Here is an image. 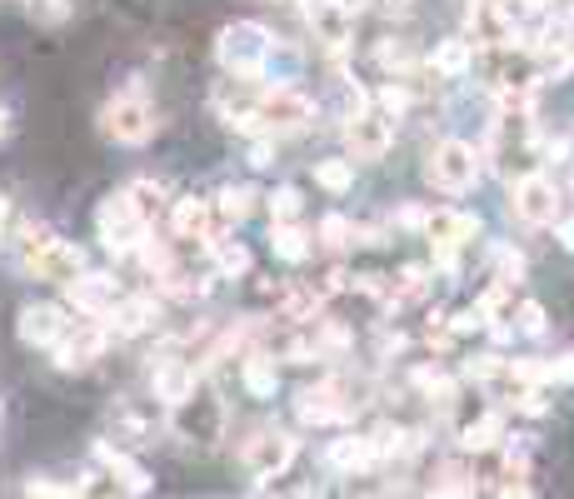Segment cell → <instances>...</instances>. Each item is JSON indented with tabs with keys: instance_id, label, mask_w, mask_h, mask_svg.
I'll return each instance as SVG.
<instances>
[{
	"instance_id": "43",
	"label": "cell",
	"mask_w": 574,
	"mask_h": 499,
	"mask_svg": "<svg viewBox=\"0 0 574 499\" xmlns=\"http://www.w3.org/2000/svg\"><path fill=\"white\" fill-rule=\"evenodd\" d=\"M520 330H525V335H544V310L534 300L520 304Z\"/></svg>"
},
{
	"instance_id": "10",
	"label": "cell",
	"mask_w": 574,
	"mask_h": 499,
	"mask_svg": "<svg viewBox=\"0 0 574 499\" xmlns=\"http://www.w3.org/2000/svg\"><path fill=\"white\" fill-rule=\"evenodd\" d=\"M509 206H515V215H520L525 225H550V220L560 215V190H554V180L544 170H530L515 180Z\"/></svg>"
},
{
	"instance_id": "39",
	"label": "cell",
	"mask_w": 574,
	"mask_h": 499,
	"mask_svg": "<svg viewBox=\"0 0 574 499\" xmlns=\"http://www.w3.org/2000/svg\"><path fill=\"white\" fill-rule=\"evenodd\" d=\"M76 499H120V489L110 485L106 475H86V479L76 485Z\"/></svg>"
},
{
	"instance_id": "1",
	"label": "cell",
	"mask_w": 574,
	"mask_h": 499,
	"mask_svg": "<svg viewBox=\"0 0 574 499\" xmlns=\"http://www.w3.org/2000/svg\"><path fill=\"white\" fill-rule=\"evenodd\" d=\"M271 31L261 21H230L216 35V60L225 66V76L235 80H265V60H271Z\"/></svg>"
},
{
	"instance_id": "13",
	"label": "cell",
	"mask_w": 574,
	"mask_h": 499,
	"mask_svg": "<svg viewBox=\"0 0 574 499\" xmlns=\"http://www.w3.org/2000/svg\"><path fill=\"white\" fill-rule=\"evenodd\" d=\"M290 459H295V440L285 430H261L245 445V469L255 479H265V485H271V479H280L285 469H290Z\"/></svg>"
},
{
	"instance_id": "34",
	"label": "cell",
	"mask_w": 574,
	"mask_h": 499,
	"mask_svg": "<svg viewBox=\"0 0 574 499\" xmlns=\"http://www.w3.org/2000/svg\"><path fill=\"white\" fill-rule=\"evenodd\" d=\"M300 190H290V185H280V190H275L271 196V220L275 225H295V215H300Z\"/></svg>"
},
{
	"instance_id": "2",
	"label": "cell",
	"mask_w": 574,
	"mask_h": 499,
	"mask_svg": "<svg viewBox=\"0 0 574 499\" xmlns=\"http://www.w3.org/2000/svg\"><path fill=\"white\" fill-rule=\"evenodd\" d=\"M155 125H161L155 106L145 96H135V90L115 96L106 110H100V131H106L110 141H120V145H145L155 135Z\"/></svg>"
},
{
	"instance_id": "26",
	"label": "cell",
	"mask_w": 574,
	"mask_h": 499,
	"mask_svg": "<svg viewBox=\"0 0 574 499\" xmlns=\"http://www.w3.org/2000/svg\"><path fill=\"white\" fill-rule=\"evenodd\" d=\"M250 210H255V190H250V185H225V190L216 196V220L220 225H240Z\"/></svg>"
},
{
	"instance_id": "20",
	"label": "cell",
	"mask_w": 574,
	"mask_h": 499,
	"mask_svg": "<svg viewBox=\"0 0 574 499\" xmlns=\"http://www.w3.org/2000/svg\"><path fill=\"white\" fill-rule=\"evenodd\" d=\"M170 230H175V240H216V206L200 200V196L175 200Z\"/></svg>"
},
{
	"instance_id": "14",
	"label": "cell",
	"mask_w": 574,
	"mask_h": 499,
	"mask_svg": "<svg viewBox=\"0 0 574 499\" xmlns=\"http://www.w3.org/2000/svg\"><path fill=\"white\" fill-rule=\"evenodd\" d=\"M395 141V120H385L379 110H365L345 125V145H350V165L355 160H379Z\"/></svg>"
},
{
	"instance_id": "36",
	"label": "cell",
	"mask_w": 574,
	"mask_h": 499,
	"mask_svg": "<svg viewBox=\"0 0 574 499\" xmlns=\"http://www.w3.org/2000/svg\"><path fill=\"white\" fill-rule=\"evenodd\" d=\"M320 240H325L330 250H345V245H355V225H350L345 215H325L320 220Z\"/></svg>"
},
{
	"instance_id": "27",
	"label": "cell",
	"mask_w": 574,
	"mask_h": 499,
	"mask_svg": "<svg viewBox=\"0 0 574 499\" xmlns=\"http://www.w3.org/2000/svg\"><path fill=\"white\" fill-rule=\"evenodd\" d=\"M110 424H115V434H125L131 445H155V424L145 420L135 404H115V410H110Z\"/></svg>"
},
{
	"instance_id": "28",
	"label": "cell",
	"mask_w": 574,
	"mask_h": 499,
	"mask_svg": "<svg viewBox=\"0 0 574 499\" xmlns=\"http://www.w3.org/2000/svg\"><path fill=\"white\" fill-rule=\"evenodd\" d=\"M271 250L280 255V260L300 265L305 255H310V235H305L300 225H275V230H271Z\"/></svg>"
},
{
	"instance_id": "51",
	"label": "cell",
	"mask_w": 574,
	"mask_h": 499,
	"mask_svg": "<svg viewBox=\"0 0 574 499\" xmlns=\"http://www.w3.org/2000/svg\"><path fill=\"white\" fill-rule=\"evenodd\" d=\"M15 131V120H11V110H0V141H5V135Z\"/></svg>"
},
{
	"instance_id": "4",
	"label": "cell",
	"mask_w": 574,
	"mask_h": 499,
	"mask_svg": "<svg viewBox=\"0 0 574 499\" xmlns=\"http://www.w3.org/2000/svg\"><path fill=\"white\" fill-rule=\"evenodd\" d=\"M96 235L106 250H115V255H125V250H135L145 235H151V225L141 220V210L131 206V196L120 190V196H106L96 210Z\"/></svg>"
},
{
	"instance_id": "44",
	"label": "cell",
	"mask_w": 574,
	"mask_h": 499,
	"mask_svg": "<svg viewBox=\"0 0 574 499\" xmlns=\"http://www.w3.org/2000/svg\"><path fill=\"white\" fill-rule=\"evenodd\" d=\"M515 410H520V414H534V420H540V414L550 410V400H544L540 390H520V400H515Z\"/></svg>"
},
{
	"instance_id": "3",
	"label": "cell",
	"mask_w": 574,
	"mask_h": 499,
	"mask_svg": "<svg viewBox=\"0 0 574 499\" xmlns=\"http://www.w3.org/2000/svg\"><path fill=\"white\" fill-rule=\"evenodd\" d=\"M360 410V390L345 380H320V385H305L295 395V414L305 424H340Z\"/></svg>"
},
{
	"instance_id": "21",
	"label": "cell",
	"mask_w": 574,
	"mask_h": 499,
	"mask_svg": "<svg viewBox=\"0 0 574 499\" xmlns=\"http://www.w3.org/2000/svg\"><path fill=\"white\" fill-rule=\"evenodd\" d=\"M110 335H120V340H131V335H141V330H151L155 320H161V304L151 300V295H131V300H120L115 310H110Z\"/></svg>"
},
{
	"instance_id": "42",
	"label": "cell",
	"mask_w": 574,
	"mask_h": 499,
	"mask_svg": "<svg viewBox=\"0 0 574 499\" xmlns=\"http://www.w3.org/2000/svg\"><path fill=\"white\" fill-rule=\"evenodd\" d=\"M520 275H525V255H520V250H499V280L515 285Z\"/></svg>"
},
{
	"instance_id": "41",
	"label": "cell",
	"mask_w": 574,
	"mask_h": 499,
	"mask_svg": "<svg viewBox=\"0 0 574 499\" xmlns=\"http://www.w3.org/2000/svg\"><path fill=\"white\" fill-rule=\"evenodd\" d=\"M261 499H314L310 485H290V479H275V485L261 489Z\"/></svg>"
},
{
	"instance_id": "25",
	"label": "cell",
	"mask_w": 574,
	"mask_h": 499,
	"mask_svg": "<svg viewBox=\"0 0 574 499\" xmlns=\"http://www.w3.org/2000/svg\"><path fill=\"white\" fill-rule=\"evenodd\" d=\"M240 380H245V390L255 395V400H271L275 385H280V369H275V359H265V355H245Z\"/></svg>"
},
{
	"instance_id": "16",
	"label": "cell",
	"mask_w": 574,
	"mask_h": 499,
	"mask_svg": "<svg viewBox=\"0 0 574 499\" xmlns=\"http://www.w3.org/2000/svg\"><path fill=\"white\" fill-rule=\"evenodd\" d=\"M66 300L76 304L80 315H90V320H106L110 310L120 304V290H115V280L110 275H96V270H86V275H76V280L66 285Z\"/></svg>"
},
{
	"instance_id": "45",
	"label": "cell",
	"mask_w": 574,
	"mask_h": 499,
	"mask_svg": "<svg viewBox=\"0 0 574 499\" xmlns=\"http://www.w3.org/2000/svg\"><path fill=\"white\" fill-rule=\"evenodd\" d=\"M550 380L574 385V350H570V355H560V359H554V365H550Z\"/></svg>"
},
{
	"instance_id": "18",
	"label": "cell",
	"mask_w": 574,
	"mask_h": 499,
	"mask_svg": "<svg viewBox=\"0 0 574 499\" xmlns=\"http://www.w3.org/2000/svg\"><path fill=\"white\" fill-rule=\"evenodd\" d=\"M96 459H100L106 479L120 489V495H131V499L151 495V475H145V465H141V459H131L125 450H115V445H106V440H100V445H96Z\"/></svg>"
},
{
	"instance_id": "49",
	"label": "cell",
	"mask_w": 574,
	"mask_h": 499,
	"mask_svg": "<svg viewBox=\"0 0 574 499\" xmlns=\"http://www.w3.org/2000/svg\"><path fill=\"white\" fill-rule=\"evenodd\" d=\"M369 11H379V15H405L410 11V0H365Z\"/></svg>"
},
{
	"instance_id": "35",
	"label": "cell",
	"mask_w": 574,
	"mask_h": 499,
	"mask_svg": "<svg viewBox=\"0 0 574 499\" xmlns=\"http://www.w3.org/2000/svg\"><path fill=\"white\" fill-rule=\"evenodd\" d=\"M25 5H31L35 25H60L70 11H76V0H25Z\"/></svg>"
},
{
	"instance_id": "53",
	"label": "cell",
	"mask_w": 574,
	"mask_h": 499,
	"mask_svg": "<svg viewBox=\"0 0 574 499\" xmlns=\"http://www.w3.org/2000/svg\"><path fill=\"white\" fill-rule=\"evenodd\" d=\"M499 499H530V495H525V489H505V495H499Z\"/></svg>"
},
{
	"instance_id": "24",
	"label": "cell",
	"mask_w": 574,
	"mask_h": 499,
	"mask_svg": "<svg viewBox=\"0 0 574 499\" xmlns=\"http://www.w3.org/2000/svg\"><path fill=\"white\" fill-rule=\"evenodd\" d=\"M499 440H505V414L499 410H485L479 420L460 424V445L465 450H495Z\"/></svg>"
},
{
	"instance_id": "19",
	"label": "cell",
	"mask_w": 574,
	"mask_h": 499,
	"mask_svg": "<svg viewBox=\"0 0 574 499\" xmlns=\"http://www.w3.org/2000/svg\"><path fill=\"white\" fill-rule=\"evenodd\" d=\"M15 330H21L25 345L51 350L55 340L70 330V320H66V310H60V304H25V310H21V325H15Z\"/></svg>"
},
{
	"instance_id": "48",
	"label": "cell",
	"mask_w": 574,
	"mask_h": 499,
	"mask_svg": "<svg viewBox=\"0 0 574 499\" xmlns=\"http://www.w3.org/2000/svg\"><path fill=\"white\" fill-rule=\"evenodd\" d=\"M271 160H275V141H271V135H261L255 151H250V165H271Z\"/></svg>"
},
{
	"instance_id": "50",
	"label": "cell",
	"mask_w": 574,
	"mask_h": 499,
	"mask_svg": "<svg viewBox=\"0 0 574 499\" xmlns=\"http://www.w3.org/2000/svg\"><path fill=\"white\" fill-rule=\"evenodd\" d=\"M560 245L574 250V220H564V225H560Z\"/></svg>"
},
{
	"instance_id": "33",
	"label": "cell",
	"mask_w": 574,
	"mask_h": 499,
	"mask_svg": "<svg viewBox=\"0 0 574 499\" xmlns=\"http://www.w3.org/2000/svg\"><path fill=\"white\" fill-rule=\"evenodd\" d=\"M125 196H131V206L141 210V220H145V225H151V220H155V210H161V196H165V190H161V185H155V180H135L131 190H125Z\"/></svg>"
},
{
	"instance_id": "23",
	"label": "cell",
	"mask_w": 574,
	"mask_h": 499,
	"mask_svg": "<svg viewBox=\"0 0 574 499\" xmlns=\"http://www.w3.org/2000/svg\"><path fill=\"white\" fill-rule=\"evenodd\" d=\"M430 70H440V76H450V80L470 76V70H475V45L470 41H440L430 55Z\"/></svg>"
},
{
	"instance_id": "31",
	"label": "cell",
	"mask_w": 574,
	"mask_h": 499,
	"mask_svg": "<svg viewBox=\"0 0 574 499\" xmlns=\"http://www.w3.org/2000/svg\"><path fill=\"white\" fill-rule=\"evenodd\" d=\"M375 60L385 70H395V76H405V70L415 66V51H410V41H379L375 45Z\"/></svg>"
},
{
	"instance_id": "9",
	"label": "cell",
	"mask_w": 574,
	"mask_h": 499,
	"mask_svg": "<svg viewBox=\"0 0 574 499\" xmlns=\"http://www.w3.org/2000/svg\"><path fill=\"white\" fill-rule=\"evenodd\" d=\"M106 345H110V330L100 325V320H80V325H70L66 335L51 345L55 369H90L106 355Z\"/></svg>"
},
{
	"instance_id": "47",
	"label": "cell",
	"mask_w": 574,
	"mask_h": 499,
	"mask_svg": "<svg viewBox=\"0 0 574 499\" xmlns=\"http://www.w3.org/2000/svg\"><path fill=\"white\" fill-rule=\"evenodd\" d=\"M424 220H430V215H424L420 206H405L400 215H395V225H405V230H424Z\"/></svg>"
},
{
	"instance_id": "32",
	"label": "cell",
	"mask_w": 574,
	"mask_h": 499,
	"mask_svg": "<svg viewBox=\"0 0 574 499\" xmlns=\"http://www.w3.org/2000/svg\"><path fill=\"white\" fill-rule=\"evenodd\" d=\"M135 255H141V265H145V270L155 275V280H161V275H170V270H175V265H170V250H165V245H161V240H155V235H145L141 245H135Z\"/></svg>"
},
{
	"instance_id": "6",
	"label": "cell",
	"mask_w": 574,
	"mask_h": 499,
	"mask_svg": "<svg viewBox=\"0 0 574 499\" xmlns=\"http://www.w3.org/2000/svg\"><path fill=\"white\" fill-rule=\"evenodd\" d=\"M170 430L180 434V440H190V445H216L220 430H225V404H220V395L196 390L185 404H175Z\"/></svg>"
},
{
	"instance_id": "37",
	"label": "cell",
	"mask_w": 574,
	"mask_h": 499,
	"mask_svg": "<svg viewBox=\"0 0 574 499\" xmlns=\"http://www.w3.org/2000/svg\"><path fill=\"white\" fill-rule=\"evenodd\" d=\"M375 100H379V115H385V120H395V115L410 110V90H405V86H385Z\"/></svg>"
},
{
	"instance_id": "5",
	"label": "cell",
	"mask_w": 574,
	"mask_h": 499,
	"mask_svg": "<svg viewBox=\"0 0 574 499\" xmlns=\"http://www.w3.org/2000/svg\"><path fill=\"white\" fill-rule=\"evenodd\" d=\"M424 175H430L434 190L465 196V190H475V180H479V151L475 145H465V141H444V145H434Z\"/></svg>"
},
{
	"instance_id": "52",
	"label": "cell",
	"mask_w": 574,
	"mask_h": 499,
	"mask_svg": "<svg viewBox=\"0 0 574 499\" xmlns=\"http://www.w3.org/2000/svg\"><path fill=\"white\" fill-rule=\"evenodd\" d=\"M564 41H570V51H574V15L564 21Z\"/></svg>"
},
{
	"instance_id": "15",
	"label": "cell",
	"mask_w": 574,
	"mask_h": 499,
	"mask_svg": "<svg viewBox=\"0 0 574 499\" xmlns=\"http://www.w3.org/2000/svg\"><path fill=\"white\" fill-rule=\"evenodd\" d=\"M305 15H310V31L325 51H345L350 45V31H355L350 0H305Z\"/></svg>"
},
{
	"instance_id": "40",
	"label": "cell",
	"mask_w": 574,
	"mask_h": 499,
	"mask_svg": "<svg viewBox=\"0 0 574 499\" xmlns=\"http://www.w3.org/2000/svg\"><path fill=\"white\" fill-rule=\"evenodd\" d=\"M499 369H505L499 355H475V359H465V380H495Z\"/></svg>"
},
{
	"instance_id": "38",
	"label": "cell",
	"mask_w": 574,
	"mask_h": 499,
	"mask_svg": "<svg viewBox=\"0 0 574 499\" xmlns=\"http://www.w3.org/2000/svg\"><path fill=\"white\" fill-rule=\"evenodd\" d=\"M25 499H76V489L55 485V479H41V475H31V479H25Z\"/></svg>"
},
{
	"instance_id": "11",
	"label": "cell",
	"mask_w": 574,
	"mask_h": 499,
	"mask_svg": "<svg viewBox=\"0 0 574 499\" xmlns=\"http://www.w3.org/2000/svg\"><path fill=\"white\" fill-rule=\"evenodd\" d=\"M424 235L434 240V260H440L444 270H455V250L479 235V215H465V210H434V215L424 220Z\"/></svg>"
},
{
	"instance_id": "22",
	"label": "cell",
	"mask_w": 574,
	"mask_h": 499,
	"mask_svg": "<svg viewBox=\"0 0 574 499\" xmlns=\"http://www.w3.org/2000/svg\"><path fill=\"white\" fill-rule=\"evenodd\" d=\"M330 465L345 469V475H360V469L379 465V450L369 434H350V440H335V445H330Z\"/></svg>"
},
{
	"instance_id": "8",
	"label": "cell",
	"mask_w": 574,
	"mask_h": 499,
	"mask_svg": "<svg viewBox=\"0 0 574 499\" xmlns=\"http://www.w3.org/2000/svg\"><path fill=\"white\" fill-rule=\"evenodd\" d=\"M255 120H261L265 135H285V131H305L314 120V100L300 96V90L290 86H271L261 96V106H255Z\"/></svg>"
},
{
	"instance_id": "30",
	"label": "cell",
	"mask_w": 574,
	"mask_h": 499,
	"mask_svg": "<svg viewBox=\"0 0 574 499\" xmlns=\"http://www.w3.org/2000/svg\"><path fill=\"white\" fill-rule=\"evenodd\" d=\"M210 250H216V270L220 275H245L250 270V250L240 245V240H210Z\"/></svg>"
},
{
	"instance_id": "7",
	"label": "cell",
	"mask_w": 574,
	"mask_h": 499,
	"mask_svg": "<svg viewBox=\"0 0 574 499\" xmlns=\"http://www.w3.org/2000/svg\"><path fill=\"white\" fill-rule=\"evenodd\" d=\"M520 41V11L509 0H470V45L475 51H499Z\"/></svg>"
},
{
	"instance_id": "46",
	"label": "cell",
	"mask_w": 574,
	"mask_h": 499,
	"mask_svg": "<svg viewBox=\"0 0 574 499\" xmlns=\"http://www.w3.org/2000/svg\"><path fill=\"white\" fill-rule=\"evenodd\" d=\"M485 325V320H479V310H460L455 320H450V330H455V335H470V330H479Z\"/></svg>"
},
{
	"instance_id": "29",
	"label": "cell",
	"mask_w": 574,
	"mask_h": 499,
	"mask_svg": "<svg viewBox=\"0 0 574 499\" xmlns=\"http://www.w3.org/2000/svg\"><path fill=\"white\" fill-rule=\"evenodd\" d=\"M314 185L330 190V196H345V190H355V165L350 160H320L314 165Z\"/></svg>"
},
{
	"instance_id": "17",
	"label": "cell",
	"mask_w": 574,
	"mask_h": 499,
	"mask_svg": "<svg viewBox=\"0 0 574 499\" xmlns=\"http://www.w3.org/2000/svg\"><path fill=\"white\" fill-rule=\"evenodd\" d=\"M151 385H155V400H165L170 410H175V404H185L190 395L200 390L196 365H190V359H175V355L155 359V365H151Z\"/></svg>"
},
{
	"instance_id": "12",
	"label": "cell",
	"mask_w": 574,
	"mask_h": 499,
	"mask_svg": "<svg viewBox=\"0 0 574 499\" xmlns=\"http://www.w3.org/2000/svg\"><path fill=\"white\" fill-rule=\"evenodd\" d=\"M21 270H25V275H35V280L70 285L76 275H86V250L70 245V240H51V245H41L35 255H25Z\"/></svg>"
}]
</instances>
